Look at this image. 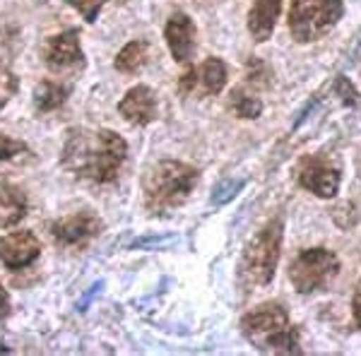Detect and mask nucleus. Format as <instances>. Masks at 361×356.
<instances>
[{
	"label": "nucleus",
	"mask_w": 361,
	"mask_h": 356,
	"mask_svg": "<svg viewBox=\"0 0 361 356\" xmlns=\"http://www.w3.org/2000/svg\"><path fill=\"white\" fill-rule=\"evenodd\" d=\"M128 156L126 140L114 130L75 133L66 142L63 164L80 178L111 183Z\"/></svg>",
	"instance_id": "obj_1"
},
{
	"label": "nucleus",
	"mask_w": 361,
	"mask_h": 356,
	"mask_svg": "<svg viewBox=\"0 0 361 356\" xmlns=\"http://www.w3.org/2000/svg\"><path fill=\"white\" fill-rule=\"evenodd\" d=\"M241 332L255 349L272 354H299V332L279 303H265L241 318Z\"/></svg>",
	"instance_id": "obj_2"
},
{
	"label": "nucleus",
	"mask_w": 361,
	"mask_h": 356,
	"mask_svg": "<svg viewBox=\"0 0 361 356\" xmlns=\"http://www.w3.org/2000/svg\"><path fill=\"white\" fill-rule=\"evenodd\" d=\"M197 168L176 159L159 161L142 178L145 205L149 212H169L178 207L195 188Z\"/></svg>",
	"instance_id": "obj_3"
},
{
	"label": "nucleus",
	"mask_w": 361,
	"mask_h": 356,
	"mask_svg": "<svg viewBox=\"0 0 361 356\" xmlns=\"http://www.w3.org/2000/svg\"><path fill=\"white\" fill-rule=\"evenodd\" d=\"M342 17V0H292L289 32L294 42L311 44L325 37Z\"/></svg>",
	"instance_id": "obj_4"
},
{
	"label": "nucleus",
	"mask_w": 361,
	"mask_h": 356,
	"mask_svg": "<svg viewBox=\"0 0 361 356\" xmlns=\"http://www.w3.org/2000/svg\"><path fill=\"white\" fill-rule=\"evenodd\" d=\"M279 250H282V221L275 219L250 241L243 253V277L255 287L270 284L277 270Z\"/></svg>",
	"instance_id": "obj_5"
},
{
	"label": "nucleus",
	"mask_w": 361,
	"mask_h": 356,
	"mask_svg": "<svg viewBox=\"0 0 361 356\" xmlns=\"http://www.w3.org/2000/svg\"><path fill=\"white\" fill-rule=\"evenodd\" d=\"M337 274H340V260L325 248H308L289 265V279L299 294H313L328 287Z\"/></svg>",
	"instance_id": "obj_6"
},
{
	"label": "nucleus",
	"mask_w": 361,
	"mask_h": 356,
	"mask_svg": "<svg viewBox=\"0 0 361 356\" xmlns=\"http://www.w3.org/2000/svg\"><path fill=\"white\" fill-rule=\"evenodd\" d=\"M296 180L313 195L335 197L340 188V171L323 156H304L296 166Z\"/></svg>",
	"instance_id": "obj_7"
},
{
	"label": "nucleus",
	"mask_w": 361,
	"mask_h": 356,
	"mask_svg": "<svg viewBox=\"0 0 361 356\" xmlns=\"http://www.w3.org/2000/svg\"><path fill=\"white\" fill-rule=\"evenodd\" d=\"M44 61L49 63L51 70H80L85 68L87 58L85 51L80 46V32L78 29H68V32H61L56 37H51L46 42L44 49Z\"/></svg>",
	"instance_id": "obj_8"
},
{
	"label": "nucleus",
	"mask_w": 361,
	"mask_h": 356,
	"mask_svg": "<svg viewBox=\"0 0 361 356\" xmlns=\"http://www.w3.org/2000/svg\"><path fill=\"white\" fill-rule=\"evenodd\" d=\"M224 85H226V66L219 58H207L202 66L185 70V75L178 80V92L180 97L193 94V92L219 94Z\"/></svg>",
	"instance_id": "obj_9"
},
{
	"label": "nucleus",
	"mask_w": 361,
	"mask_h": 356,
	"mask_svg": "<svg viewBox=\"0 0 361 356\" xmlns=\"http://www.w3.org/2000/svg\"><path fill=\"white\" fill-rule=\"evenodd\" d=\"M42 253V243L32 231H13L0 236V262L8 270H22L29 267Z\"/></svg>",
	"instance_id": "obj_10"
},
{
	"label": "nucleus",
	"mask_w": 361,
	"mask_h": 356,
	"mask_svg": "<svg viewBox=\"0 0 361 356\" xmlns=\"http://www.w3.org/2000/svg\"><path fill=\"white\" fill-rule=\"evenodd\" d=\"M164 37H166L169 49H171L173 61L188 63L190 56H193V51H195V25H193V20L183 13H173L166 20Z\"/></svg>",
	"instance_id": "obj_11"
},
{
	"label": "nucleus",
	"mask_w": 361,
	"mask_h": 356,
	"mask_svg": "<svg viewBox=\"0 0 361 356\" xmlns=\"http://www.w3.org/2000/svg\"><path fill=\"white\" fill-rule=\"evenodd\" d=\"M99 229H102V224H99V219L92 212H75L58 219L51 233H54L58 246H75V243L99 233Z\"/></svg>",
	"instance_id": "obj_12"
},
{
	"label": "nucleus",
	"mask_w": 361,
	"mask_h": 356,
	"mask_svg": "<svg viewBox=\"0 0 361 356\" xmlns=\"http://www.w3.org/2000/svg\"><path fill=\"white\" fill-rule=\"evenodd\" d=\"M118 113L135 125H147L157 118V97L149 87L137 85L121 99Z\"/></svg>",
	"instance_id": "obj_13"
},
{
	"label": "nucleus",
	"mask_w": 361,
	"mask_h": 356,
	"mask_svg": "<svg viewBox=\"0 0 361 356\" xmlns=\"http://www.w3.org/2000/svg\"><path fill=\"white\" fill-rule=\"evenodd\" d=\"M282 13V0H255L248 15V32L255 42H267L275 32V25Z\"/></svg>",
	"instance_id": "obj_14"
},
{
	"label": "nucleus",
	"mask_w": 361,
	"mask_h": 356,
	"mask_svg": "<svg viewBox=\"0 0 361 356\" xmlns=\"http://www.w3.org/2000/svg\"><path fill=\"white\" fill-rule=\"evenodd\" d=\"M27 214V197L20 188L0 183V229L22 221Z\"/></svg>",
	"instance_id": "obj_15"
},
{
	"label": "nucleus",
	"mask_w": 361,
	"mask_h": 356,
	"mask_svg": "<svg viewBox=\"0 0 361 356\" xmlns=\"http://www.w3.org/2000/svg\"><path fill=\"white\" fill-rule=\"evenodd\" d=\"M70 97V87L63 82H51V80H42L34 90V106L42 113L56 111L66 104V99Z\"/></svg>",
	"instance_id": "obj_16"
},
{
	"label": "nucleus",
	"mask_w": 361,
	"mask_h": 356,
	"mask_svg": "<svg viewBox=\"0 0 361 356\" xmlns=\"http://www.w3.org/2000/svg\"><path fill=\"white\" fill-rule=\"evenodd\" d=\"M147 63V42H130L116 56V70L118 73H137Z\"/></svg>",
	"instance_id": "obj_17"
},
{
	"label": "nucleus",
	"mask_w": 361,
	"mask_h": 356,
	"mask_svg": "<svg viewBox=\"0 0 361 356\" xmlns=\"http://www.w3.org/2000/svg\"><path fill=\"white\" fill-rule=\"evenodd\" d=\"M229 104L238 118H258V116L263 113V104H260L258 99L243 94V92H234Z\"/></svg>",
	"instance_id": "obj_18"
},
{
	"label": "nucleus",
	"mask_w": 361,
	"mask_h": 356,
	"mask_svg": "<svg viewBox=\"0 0 361 356\" xmlns=\"http://www.w3.org/2000/svg\"><path fill=\"white\" fill-rule=\"evenodd\" d=\"M17 90H20L17 75L10 70H0V109H5V104L17 94Z\"/></svg>",
	"instance_id": "obj_19"
},
{
	"label": "nucleus",
	"mask_w": 361,
	"mask_h": 356,
	"mask_svg": "<svg viewBox=\"0 0 361 356\" xmlns=\"http://www.w3.org/2000/svg\"><path fill=\"white\" fill-rule=\"evenodd\" d=\"M68 3L73 5V8L78 10L87 22H94L99 17V13H102V8H104L106 0H68Z\"/></svg>",
	"instance_id": "obj_20"
},
{
	"label": "nucleus",
	"mask_w": 361,
	"mask_h": 356,
	"mask_svg": "<svg viewBox=\"0 0 361 356\" xmlns=\"http://www.w3.org/2000/svg\"><path fill=\"white\" fill-rule=\"evenodd\" d=\"M241 188H243V180H222V185H217L212 192V202L214 205H224V202H229Z\"/></svg>",
	"instance_id": "obj_21"
},
{
	"label": "nucleus",
	"mask_w": 361,
	"mask_h": 356,
	"mask_svg": "<svg viewBox=\"0 0 361 356\" xmlns=\"http://www.w3.org/2000/svg\"><path fill=\"white\" fill-rule=\"evenodd\" d=\"M22 152H27V147L20 142V140H13V137H8V135L0 133V161L13 159V156L22 154Z\"/></svg>",
	"instance_id": "obj_22"
},
{
	"label": "nucleus",
	"mask_w": 361,
	"mask_h": 356,
	"mask_svg": "<svg viewBox=\"0 0 361 356\" xmlns=\"http://www.w3.org/2000/svg\"><path fill=\"white\" fill-rule=\"evenodd\" d=\"M335 90L340 92L342 99H345L349 106H354V104H357V99H359V97H357V92H354V87L349 85V80H347V78H337Z\"/></svg>",
	"instance_id": "obj_23"
},
{
	"label": "nucleus",
	"mask_w": 361,
	"mask_h": 356,
	"mask_svg": "<svg viewBox=\"0 0 361 356\" xmlns=\"http://www.w3.org/2000/svg\"><path fill=\"white\" fill-rule=\"evenodd\" d=\"M8 315H10V296H8V291H5L3 284H0V323H3Z\"/></svg>",
	"instance_id": "obj_24"
},
{
	"label": "nucleus",
	"mask_w": 361,
	"mask_h": 356,
	"mask_svg": "<svg viewBox=\"0 0 361 356\" xmlns=\"http://www.w3.org/2000/svg\"><path fill=\"white\" fill-rule=\"evenodd\" d=\"M352 311H354V323H357V328H361V282L357 291H354V303H352Z\"/></svg>",
	"instance_id": "obj_25"
}]
</instances>
